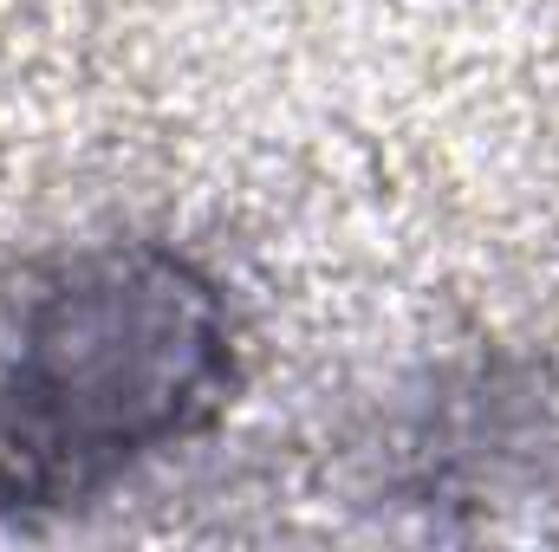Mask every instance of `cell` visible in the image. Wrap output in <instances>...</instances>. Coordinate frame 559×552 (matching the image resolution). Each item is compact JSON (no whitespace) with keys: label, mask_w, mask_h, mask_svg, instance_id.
<instances>
[{"label":"cell","mask_w":559,"mask_h":552,"mask_svg":"<svg viewBox=\"0 0 559 552\" xmlns=\"http://www.w3.org/2000/svg\"><path fill=\"white\" fill-rule=\"evenodd\" d=\"M235 305L189 254L98 241L33 279L0 351V514H72L235 397Z\"/></svg>","instance_id":"cell-1"}]
</instances>
